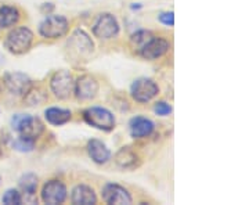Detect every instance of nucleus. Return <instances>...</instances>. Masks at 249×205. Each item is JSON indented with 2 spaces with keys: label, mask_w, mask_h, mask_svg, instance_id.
I'll list each match as a JSON object with an SVG mask.
<instances>
[{
  "label": "nucleus",
  "mask_w": 249,
  "mask_h": 205,
  "mask_svg": "<svg viewBox=\"0 0 249 205\" xmlns=\"http://www.w3.org/2000/svg\"><path fill=\"white\" fill-rule=\"evenodd\" d=\"M34 40V34L25 27L16 28L6 39V47L14 54H22L29 50Z\"/></svg>",
  "instance_id": "1"
},
{
  "label": "nucleus",
  "mask_w": 249,
  "mask_h": 205,
  "mask_svg": "<svg viewBox=\"0 0 249 205\" xmlns=\"http://www.w3.org/2000/svg\"><path fill=\"white\" fill-rule=\"evenodd\" d=\"M83 118L89 125L101 129V130H111L115 126V118L106 108H89L83 112Z\"/></svg>",
  "instance_id": "2"
},
{
  "label": "nucleus",
  "mask_w": 249,
  "mask_h": 205,
  "mask_svg": "<svg viewBox=\"0 0 249 205\" xmlns=\"http://www.w3.org/2000/svg\"><path fill=\"white\" fill-rule=\"evenodd\" d=\"M13 128H14L21 136L29 137V139H34V140H35L36 137L42 133V130H43L42 122H40L37 118H34V116L31 115L14 116V118H13Z\"/></svg>",
  "instance_id": "3"
},
{
  "label": "nucleus",
  "mask_w": 249,
  "mask_h": 205,
  "mask_svg": "<svg viewBox=\"0 0 249 205\" xmlns=\"http://www.w3.org/2000/svg\"><path fill=\"white\" fill-rule=\"evenodd\" d=\"M68 29V21L62 16H49L45 21L40 24L39 32L43 37L47 39H55L62 36Z\"/></svg>",
  "instance_id": "4"
},
{
  "label": "nucleus",
  "mask_w": 249,
  "mask_h": 205,
  "mask_svg": "<svg viewBox=\"0 0 249 205\" xmlns=\"http://www.w3.org/2000/svg\"><path fill=\"white\" fill-rule=\"evenodd\" d=\"M52 90L58 98H70L75 90V82L68 71H58L52 78Z\"/></svg>",
  "instance_id": "5"
},
{
  "label": "nucleus",
  "mask_w": 249,
  "mask_h": 205,
  "mask_svg": "<svg viewBox=\"0 0 249 205\" xmlns=\"http://www.w3.org/2000/svg\"><path fill=\"white\" fill-rule=\"evenodd\" d=\"M158 86L157 83L151 79L142 78V79L134 80L132 85V96L136 101L140 103H147L151 98H154L158 94Z\"/></svg>",
  "instance_id": "6"
},
{
  "label": "nucleus",
  "mask_w": 249,
  "mask_h": 205,
  "mask_svg": "<svg viewBox=\"0 0 249 205\" xmlns=\"http://www.w3.org/2000/svg\"><path fill=\"white\" fill-rule=\"evenodd\" d=\"M93 32L100 39H112L119 32L116 18L112 14H101L93 27Z\"/></svg>",
  "instance_id": "7"
},
{
  "label": "nucleus",
  "mask_w": 249,
  "mask_h": 205,
  "mask_svg": "<svg viewBox=\"0 0 249 205\" xmlns=\"http://www.w3.org/2000/svg\"><path fill=\"white\" fill-rule=\"evenodd\" d=\"M65 197H67V188L58 180H52V182L46 183L43 191H42V198L46 204H61L64 203Z\"/></svg>",
  "instance_id": "8"
},
{
  "label": "nucleus",
  "mask_w": 249,
  "mask_h": 205,
  "mask_svg": "<svg viewBox=\"0 0 249 205\" xmlns=\"http://www.w3.org/2000/svg\"><path fill=\"white\" fill-rule=\"evenodd\" d=\"M103 198L108 204L127 205L132 203V197L127 193V190L121 187L119 185H112V183H109L103 188Z\"/></svg>",
  "instance_id": "9"
},
{
  "label": "nucleus",
  "mask_w": 249,
  "mask_h": 205,
  "mask_svg": "<svg viewBox=\"0 0 249 205\" xmlns=\"http://www.w3.org/2000/svg\"><path fill=\"white\" fill-rule=\"evenodd\" d=\"M168 49H169V42L166 39L152 36L151 39L142 46L140 54L147 60H155V58L162 57L163 54L168 52Z\"/></svg>",
  "instance_id": "10"
},
{
  "label": "nucleus",
  "mask_w": 249,
  "mask_h": 205,
  "mask_svg": "<svg viewBox=\"0 0 249 205\" xmlns=\"http://www.w3.org/2000/svg\"><path fill=\"white\" fill-rule=\"evenodd\" d=\"M98 92V83L94 78H91L89 75L80 76L79 79L75 82V90L73 93H76V97L80 100H91L96 97Z\"/></svg>",
  "instance_id": "11"
},
{
  "label": "nucleus",
  "mask_w": 249,
  "mask_h": 205,
  "mask_svg": "<svg viewBox=\"0 0 249 205\" xmlns=\"http://www.w3.org/2000/svg\"><path fill=\"white\" fill-rule=\"evenodd\" d=\"M4 83H6L7 89L14 94H25L31 88V79L27 75L19 74V72L9 74L4 79Z\"/></svg>",
  "instance_id": "12"
},
{
  "label": "nucleus",
  "mask_w": 249,
  "mask_h": 205,
  "mask_svg": "<svg viewBox=\"0 0 249 205\" xmlns=\"http://www.w3.org/2000/svg\"><path fill=\"white\" fill-rule=\"evenodd\" d=\"M88 151L90 158L97 164H104L111 157V152L107 149V146L100 140H90L88 144Z\"/></svg>",
  "instance_id": "13"
},
{
  "label": "nucleus",
  "mask_w": 249,
  "mask_h": 205,
  "mask_svg": "<svg viewBox=\"0 0 249 205\" xmlns=\"http://www.w3.org/2000/svg\"><path fill=\"white\" fill-rule=\"evenodd\" d=\"M152 130H154V124L147 118L137 116V118L132 119V122H130V134L133 137L140 139V137L150 136Z\"/></svg>",
  "instance_id": "14"
},
{
  "label": "nucleus",
  "mask_w": 249,
  "mask_h": 205,
  "mask_svg": "<svg viewBox=\"0 0 249 205\" xmlns=\"http://www.w3.org/2000/svg\"><path fill=\"white\" fill-rule=\"evenodd\" d=\"M97 198L93 191V188L88 186H76L72 191V203L73 204H82V205H90L96 204Z\"/></svg>",
  "instance_id": "15"
},
{
  "label": "nucleus",
  "mask_w": 249,
  "mask_h": 205,
  "mask_svg": "<svg viewBox=\"0 0 249 205\" xmlns=\"http://www.w3.org/2000/svg\"><path fill=\"white\" fill-rule=\"evenodd\" d=\"M46 119L52 124V125H64L71 119V111L70 110H62V108H49L46 111Z\"/></svg>",
  "instance_id": "16"
},
{
  "label": "nucleus",
  "mask_w": 249,
  "mask_h": 205,
  "mask_svg": "<svg viewBox=\"0 0 249 205\" xmlns=\"http://www.w3.org/2000/svg\"><path fill=\"white\" fill-rule=\"evenodd\" d=\"M18 19H19V13L16 7H11V6L0 7V27H11L17 22Z\"/></svg>",
  "instance_id": "17"
},
{
  "label": "nucleus",
  "mask_w": 249,
  "mask_h": 205,
  "mask_svg": "<svg viewBox=\"0 0 249 205\" xmlns=\"http://www.w3.org/2000/svg\"><path fill=\"white\" fill-rule=\"evenodd\" d=\"M116 162L122 168H130V167H133L134 162H136V155L127 147H124L116 154Z\"/></svg>",
  "instance_id": "18"
},
{
  "label": "nucleus",
  "mask_w": 249,
  "mask_h": 205,
  "mask_svg": "<svg viewBox=\"0 0 249 205\" xmlns=\"http://www.w3.org/2000/svg\"><path fill=\"white\" fill-rule=\"evenodd\" d=\"M152 37L151 32H148V31H139V32H136L132 35V39H130V43L133 46L134 50H142V46L145 45L150 39Z\"/></svg>",
  "instance_id": "19"
},
{
  "label": "nucleus",
  "mask_w": 249,
  "mask_h": 205,
  "mask_svg": "<svg viewBox=\"0 0 249 205\" xmlns=\"http://www.w3.org/2000/svg\"><path fill=\"white\" fill-rule=\"evenodd\" d=\"M19 186L25 191V194H35L36 187H37V178L32 173H28L25 176H22L19 180Z\"/></svg>",
  "instance_id": "20"
},
{
  "label": "nucleus",
  "mask_w": 249,
  "mask_h": 205,
  "mask_svg": "<svg viewBox=\"0 0 249 205\" xmlns=\"http://www.w3.org/2000/svg\"><path fill=\"white\" fill-rule=\"evenodd\" d=\"M34 144H35L34 139L21 136V137H18L17 140L14 142V147H16V150H18V151H32L34 150Z\"/></svg>",
  "instance_id": "21"
},
{
  "label": "nucleus",
  "mask_w": 249,
  "mask_h": 205,
  "mask_svg": "<svg viewBox=\"0 0 249 205\" xmlns=\"http://www.w3.org/2000/svg\"><path fill=\"white\" fill-rule=\"evenodd\" d=\"M21 201H22V197H21V194L18 193L17 190H7L6 194L3 196V203L4 204L18 205L21 204Z\"/></svg>",
  "instance_id": "22"
},
{
  "label": "nucleus",
  "mask_w": 249,
  "mask_h": 205,
  "mask_svg": "<svg viewBox=\"0 0 249 205\" xmlns=\"http://www.w3.org/2000/svg\"><path fill=\"white\" fill-rule=\"evenodd\" d=\"M154 111H155L158 115L165 116V115H169L170 112H172V107H170L168 103H165V101H160V103H157V104H155Z\"/></svg>",
  "instance_id": "23"
},
{
  "label": "nucleus",
  "mask_w": 249,
  "mask_h": 205,
  "mask_svg": "<svg viewBox=\"0 0 249 205\" xmlns=\"http://www.w3.org/2000/svg\"><path fill=\"white\" fill-rule=\"evenodd\" d=\"M160 21L162 24L168 25V27H173L175 24V17H173V13H162L160 16Z\"/></svg>",
  "instance_id": "24"
},
{
  "label": "nucleus",
  "mask_w": 249,
  "mask_h": 205,
  "mask_svg": "<svg viewBox=\"0 0 249 205\" xmlns=\"http://www.w3.org/2000/svg\"><path fill=\"white\" fill-rule=\"evenodd\" d=\"M1 88H3V82L0 80V92H1Z\"/></svg>",
  "instance_id": "25"
}]
</instances>
